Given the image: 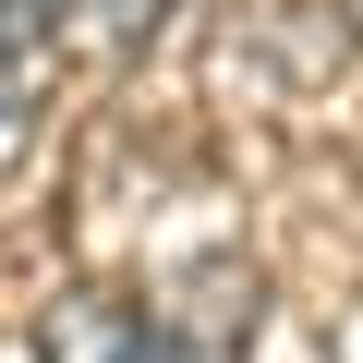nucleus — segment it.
Instances as JSON below:
<instances>
[{
	"instance_id": "obj_1",
	"label": "nucleus",
	"mask_w": 363,
	"mask_h": 363,
	"mask_svg": "<svg viewBox=\"0 0 363 363\" xmlns=\"http://www.w3.org/2000/svg\"><path fill=\"white\" fill-rule=\"evenodd\" d=\"M145 339H157V363H255V267L242 255H194L182 279H157Z\"/></svg>"
},
{
	"instance_id": "obj_2",
	"label": "nucleus",
	"mask_w": 363,
	"mask_h": 363,
	"mask_svg": "<svg viewBox=\"0 0 363 363\" xmlns=\"http://www.w3.org/2000/svg\"><path fill=\"white\" fill-rule=\"evenodd\" d=\"M37 363H157L145 303H121V291H61V303L37 315Z\"/></svg>"
},
{
	"instance_id": "obj_3",
	"label": "nucleus",
	"mask_w": 363,
	"mask_h": 363,
	"mask_svg": "<svg viewBox=\"0 0 363 363\" xmlns=\"http://www.w3.org/2000/svg\"><path fill=\"white\" fill-rule=\"evenodd\" d=\"M73 13H85V0H0V133H13V121H25L37 97H49Z\"/></svg>"
},
{
	"instance_id": "obj_4",
	"label": "nucleus",
	"mask_w": 363,
	"mask_h": 363,
	"mask_svg": "<svg viewBox=\"0 0 363 363\" xmlns=\"http://www.w3.org/2000/svg\"><path fill=\"white\" fill-rule=\"evenodd\" d=\"M85 25H97L109 49H145V37L169 25V0H85Z\"/></svg>"
},
{
	"instance_id": "obj_5",
	"label": "nucleus",
	"mask_w": 363,
	"mask_h": 363,
	"mask_svg": "<svg viewBox=\"0 0 363 363\" xmlns=\"http://www.w3.org/2000/svg\"><path fill=\"white\" fill-rule=\"evenodd\" d=\"M339 13H351V25H363V0H339Z\"/></svg>"
}]
</instances>
